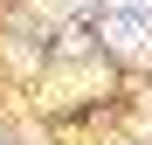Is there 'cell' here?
<instances>
[{"label":"cell","instance_id":"cell-2","mask_svg":"<svg viewBox=\"0 0 152 145\" xmlns=\"http://www.w3.org/2000/svg\"><path fill=\"white\" fill-rule=\"evenodd\" d=\"M152 0H111V14H145Z\"/></svg>","mask_w":152,"mask_h":145},{"label":"cell","instance_id":"cell-1","mask_svg":"<svg viewBox=\"0 0 152 145\" xmlns=\"http://www.w3.org/2000/svg\"><path fill=\"white\" fill-rule=\"evenodd\" d=\"M104 42L118 55H145L152 48V14H104Z\"/></svg>","mask_w":152,"mask_h":145}]
</instances>
